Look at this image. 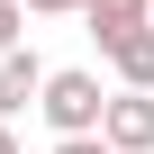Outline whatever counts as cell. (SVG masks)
Segmentation results:
<instances>
[{"label": "cell", "mask_w": 154, "mask_h": 154, "mask_svg": "<svg viewBox=\"0 0 154 154\" xmlns=\"http://www.w3.org/2000/svg\"><path fill=\"white\" fill-rule=\"evenodd\" d=\"M45 127L54 136H100V118H109V91H100V72H82V63H63V72H45Z\"/></svg>", "instance_id": "6da1fadb"}, {"label": "cell", "mask_w": 154, "mask_h": 154, "mask_svg": "<svg viewBox=\"0 0 154 154\" xmlns=\"http://www.w3.org/2000/svg\"><path fill=\"white\" fill-rule=\"evenodd\" d=\"M100 145H109V154H154V91H109Z\"/></svg>", "instance_id": "7a4b0ae2"}, {"label": "cell", "mask_w": 154, "mask_h": 154, "mask_svg": "<svg viewBox=\"0 0 154 154\" xmlns=\"http://www.w3.org/2000/svg\"><path fill=\"white\" fill-rule=\"evenodd\" d=\"M45 100V63L18 45V54H0V118H18V109H36Z\"/></svg>", "instance_id": "3957f363"}, {"label": "cell", "mask_w": 154, "mask_h": 154, "mask_svg": "<svg viewBox=\"0 0 154 154\" xmlns=\"http://www.w3.org/2000/svg\"><path fill=\"white\" fill-rule=\"evenodd\" d=\"M82 18H91V36H100V54H118V45H127V36H136V27L154 18V0H91Z\"/></svg>", "instance_id": "277c9868"}, {"label": "cell", "mask_w": 154, "mask_h": 154, "mask_svg": "<svg viewBox=\"0 0 154 154\" xmlns=\"http://www.w3.org/2000/svg\"><path fill=\"white\" fill-rule=\"evenodd\" d=\"M109 63H118V82H127V91H154V27H136Z\"/></svg>", "instance_id": "5b68a950"}, {"label": "cell", "mask_w": 154, "mask_h": 154, "mask_svg": "<svg viewBox=\"0 0 154 154\" xmlns=\"http://www.w3.org/2000/svg\"><path fill=\"white\" fill-rule=\"evenodd\" d=\"M18 18H27L18 0H0V54H18Z\"/></svg>", "instance_id": "8992f818"}, {"label": "cell", "mask_w": 154, "mask_h": 154, "mask_svg": "<svg viewBox=\"0 0 154 154\" xmlns=\"http://www.w3.org/2000/svg\"><path fill=\"white\" fill-rule=\"evenodd\" d=\"M18 9H36V18H63V9H91V0H18Z\"/></svg>", "instance_id": "52a82bcc"}, {"label": "cell", "mask_w": 154, "mask_h": 154, "mask_svg": "<svg viewBox=\"0 0 154 154\" xmlns=\"http://www.w3.org/2000/svg\"><path fill=\"white\" fill-rule=\"evenodd\" d=\"M54 154H109L100 136H54Z\"/></svg>", "instance_id": "ba28073f"}, {"label": "cell", "mask_w": 154, "mask_h": 154, "mask_svg": "<svg viewBox=\"0 0 154 154\" xmlns=\"http://www.w3.org/2000/svg\"><path fill=\"white\" fill-rule=\"evenodd\" d=\"M0 154H18V136H9V118H0Z\"/></svg>", "instance_id": "9c48e42d"}]
</instances>
